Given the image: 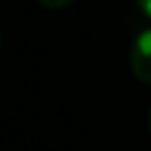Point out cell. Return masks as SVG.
I'll use <instances>...</instances> for the list:
<instances>
[{"label":"cell","instance_id":"1","mask_svg":"<svg viewBox=\"0 0 151 151\" xmlns=\"http://www.w3.org/2000/svg\"><path fill=\"white\" fill-rule=\"evenodd\" d=\"M130 68L137 80L151 85V28L142 31L130 50Z\"/></svg>","mask_w":151,"mask_h":151},{"label":"cell","instance_id":"2","mask_svg":"<svg viewBox=\"0 0 151 151\" xmlns=\"http://www.w3.org/2000/svg\"><path fill=\"white\" fill-rule=\"evenodd\" d=\"M40 5H45L47 9H59V7H66L68 2H73V0H38Z\"/></svg>","mask_w":151,"mask_h":151},{"label":"cell","instance_id":"3","mask_svg":"<svg viewBox=\"0 0 151 151\" xmlns=\"http://www.w3.org/2000/svg\"><path fill=\"white\" fill-rule=\"evenodd\" d=\"M137 5L144 9V14H149V17H151V0H137Z\"/></svg>","mask_w":151,"mask_h":151},{"label":"cell","instance_id":"4","mask_svg":"<svg viewBox=\"0 0 151 151\" xmlns=\"http://www.w3.org/2000/svg\"><path fill=\"white\" fill-rule=\"evenodd\" d=\"M149 132H151V111H149Z\"/></svg>","mask_w":151,"mask_h":151}]
</instances>
